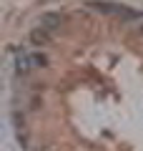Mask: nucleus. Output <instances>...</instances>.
<instances>
[{"mask_svg":"<svg viewBox=\"0 0 143 151\" xmlns=\"http://www.w3.org/2000/svg\"><path fill=\"white\" fill-rule=\"evenodd\" d=\"M50 40H53V35H50V30H48V28H35V30L30 33V43L33 45H38V48H40V45H50Z\"/></svg>","mask_w":143,"mask_h":151,"instance_id":"nucleus-2","label":"nucleus"},{"mask_svg":"<svg viewBox=\"0 0 143 151\" xmlns=\"http://www.w3.org/2000/svg\"><path fill=\"white\" fill-rule=\"evenodd\" d=\"M60 23H63V18H60V15H43L40 18V25L48 28V30H55Z\"/></svg>","mask_w":143,"mask_h":151,"instance_id":"nucleus-3","label":"nucleus"},{"mask_svg":"<svg viewBox=\"0 0 143 151\" xmlns=\"http://www.w3.org/2000/svg\"><path fill=\"white\" fill-rule=\"evenodd\" d=\"M138 30L143 33V18H141V20H138Z\"/></svg>","mask_w":143,"mask_h":151,"instance_id":"nucleus-5","label":"nucleus"},{"mask_svg":"<svg viewBox=\"0 0 143 151\" xmlns=\"http://www.w3.org/2000/svg\"><path fill=\"white\" fill-rule=\"evenodd\" d=\"M93 10L98 13H106V15H116V18H123V20H131V23H138L143 18V13L133 10L128 5H121V3H88Z\"/></svg>","mask_w":143,"mask_h":151,"instance_id":"nucleus-1","label":"nucleus"},{"mask_svg":"<svg viewBox=\"0 0 143 151\" xmlns=\"http://www.w3.org/2000/svg\"><path fill=\"white\" fill-rule=\"evenodd\" d=\"M30 63L33 68H43V65H48V58L43 53H30Z\"/></svg>","mask_w":143,"mask_h":151,"instance_id":"nucleus-4","label":"nucleus"}]
</instances>
